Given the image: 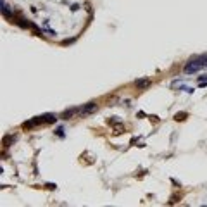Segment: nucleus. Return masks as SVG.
Segmentation results:
<instances>
[{
  "mask_svg": "<svg viewBox=\"0 0 207 207\" xmlns=\"http://www.w3.org/2000/svg\"><path fill=\"white\" fill-rule=\"evenodd\" d=\"M204 64H207V62H197V60H192V62H188L187 66H185V73H197Z\"/></svg>",
  "mask_w": 207,
  "mask_h": 207,
  "instance_id": "f257e3e1",
  "label": "nucleus"
},
{
  "mask_svg": "<svg viewBox=\"0 0 207 207\" xmlns=\"http://www.w3.org/2000/svg\"><path fill=\"white\" fill-rule=\"evenodd\" d=\"M95 111H97V104H95V102H90V104H86L85 107H79V114H81V116L92 114V112H95Z\"/></svg>",
  "mask_w": 207,
  "mask_h": 207,
  "instance_id": "f03ea898",
  "label": "nucleus"
},
{
  "mask_svg": "<svg viewBox=\"0 0 207 207\" xmlns=\"http://www.w3.org/2000/svg\"><path fill=\"white\" fill-rule=\"evenodd\" d=\"M135 85H136V88L145 90V88H149V86L152 85V81H150V79H136V81H135Z\"/></svg>",
  "mask_w": 207,
  "mask_h": 207,
  "instance_id": "7ed1b4c3",
  "label": "nucleus"
},
{
  "mask_svg": "<svg viewBox=\"0 0 207 207\" xmlns=\"http://www.w3.org/2000/svg\"><path fill=\"white\" fill-rule=\"evenodd\" d=\"M76 112H79V109L78 107H74V109H69V111H66L64 114H62V119H69L71 116H74Z\"/></svg>",
  "mask_w": 207,
  "mask_h": 207,
  "instance_id": "20e7f679",
  "label": "nucleus"
},
{
  "mask_svg": "<svg viewBox=\"0 0 207 207\" xmlns=\"http://www.w3.org/2000/svg\"><path fill=\"white\" fill-rule=\"evenodd\" d=\"M41 119H43V123H55L57 116L55 114H45V116H41Z\"/></svg>",
  "mask_w": 207,
  "mask_h": 207,
  "instance_id": "39448f33",
  "label": "nucleus"
},
{
  "mask_svg": "<svg viewBox=\"0 0 207 207\" xmlns=\"http://www.w3.org/2000/svg\"><path fill=\"white\" fill-rule=\"evenodd\" d=\"M14 140H16V136H5V138H3V145L7 147V145H9L10 142H14Z\"/></svg>",
  "mask_w": 207,
  "mask_h": 207,
  "instance_id": "423d86ee",
  "label": "nucleus"
},
{
  "mask_svg": "<svg viewBox=\"0 0 207 207\" xmlns=\"http://www.w3.org/2000/svg\"><path fill=\"white\" fill-rule=\"evenodd\" d=\"M185 116H187V114H183V112H181V114H176V121H178V119H180V121H183V119H185Z\"/></svg>",
  "mask_w": 207,
  "mask_h": 207,
  "instance_id": "0eeeda50",
  "label": "nucleus"
},
{
  "mask_svg": "<svg viewBox=\"0 0 207 207\" xmlns=\"http://www.w3.org/2000/svg\"><path fill=\"white\" fill-rule=\"evenodd\" d=\"M62 131H64V130H62V128H59V130H57V135H59V136H62V135H64Z\"/></svg>",
  "mask_w": 207,
  "mask_h": 207,
  "instance_id": "6e6552de",
  "label": "nucleus"
}]
</instances>
